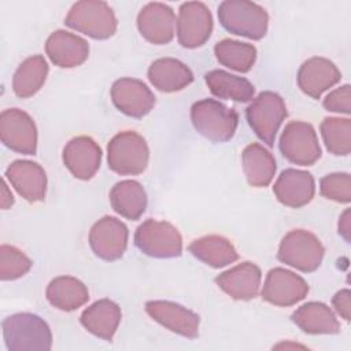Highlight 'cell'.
<instances>
[{"label": "cell", "instance_id": "1", "mask_svg": "<svg viewBox=\"0 0 351 351\" xmlns=\"http://www.w3.org/2000/svg\"><path fill=\"white\" fill-rule=\"evenodd\" d=\"M3 339L8 351H49L52 347L48 324L32 313H18L4 318Z\"/></svg>", "mask_w": 351, "mask_h": 351}, {"label": "cell", "instance_id": "2", "mask_svg": "<svg viewBox=\"0 0 351 351\" xmlns=\"http://www.w3.org/2000/svg\"><path fill=\"white\" fill-rule=\"evenodd\" d=\"M191 121L195 130L213 143L229 141L237 129L239 115L218 100L203 99L192 104Z\"/></svg>", "mask_w": 351, "mask_h": 351}, {"label": "cell", "instance_id": "3", "mask_svg": "<svg viewBox=\"0 0 351 351\" xmlns=\"http://www.w3.org/2000/svg\"><path fill=\"white\" fill-rule=\"evenodd\" d=\"M218 19L225 30L251 40L266 36L269 15L266 10L247 0H226L218 7Z\"/></svg>", "mask_w": 351, "mask_h": 351}, {"label": "cell", "instance_id": "4", "mask_svg": "<svg viewBox=\"0 0 351 351\" xmlns=\"http://www.w3.org/2000/svg\"><path fill=\"white\" fill-rule=\"evenodd\" d=\"M64 25L95 40H107L117 32L118 21L106 1L82 0L73 4Z\"/></svg>", "mask_w": 351, "mask_h": 351}, {"label": "cell", "instance_id": "5", "mask_svg": "<svg viewBox=\"0 0 351 351\" xmlns=\"http://www.w3.org/2000/svg\"><path fill=\"white\" fill-rule=\"evenodd\" d=\"M149 159V149L143 136L133 130L115 134L107 145L108 167L121 176L141 174Z\"/></svg>", "mask_w": 351, "mask_h": 351}, {"label": "cell", "instance_id": "6", "mask_svg": "<svg viewBox=\"0 0 351 351\" xmlns=\"http://www.w3.org/2000/svg\"><path fill=\"white\" fill-rule=\"evenodd\" d=\"M324 254L325 248L314 233L304 229H293L282 237L277 258L296 270L311 273L321 266Z\"/></svg>", "mask_w": 351, "mask_h": 351}, {"label": "cell", "instance_id": "7", "mask_svg": "<svg viewBox=\"0 0 351 351\" xmlns=\"http://www.w3.org/2000/svg\"><path fill=\"white\" fill-rule=\"evenodd\" d=\"M287 114L284 99L271 90L261 92L245 108L248 125L269 147H273L277 132Z\"/></svg>", "mask_w": 351, "mask_h": 351}, {"label": "cell", "instance_id": "8", "mask_svg": "<svg viewBox=\"0 0 351 351\" xmlns=\"http://www.w3.org/2000/svg\"><path fill=\"white\" fill-rule=\"evenodd\" d=\"M134 244L143 254L158 259L176 258L182 252L178 229L166 221H144L134 233Z\"/></svg>", "mask_w": 351, "mask_h": 351}, {"label": "cell", "instance_id": "9", "mask_svg": "<svg viewBox=\"0 0 351 351\" xmlns=\"http://www.w3.org/2000/svg\"><path fill=\"white\" fill-rule=\"evenodd\" d=\"M278 147L285 159L299 166H311L321 158L317 133L307 122H289L281 133Z\"/></svg>", "mask_w": 351, "mask_h": 351}, {"label": "cell", "instance_id": "10", "mask_svg": "<svg viewBox=\"0 0 351 351\" xmlns=\"http://www.w3.org/2000/svg\"><path fill=\"white\" fill-rule=\"evenodd\" d=\"M213 15L200 1H186L180 5L177 18V37L184 48L202 47L213 33Z\"/></svg>", "mask_w": 351, "mask_h": 351}, {"label": "cell", "instance_id": "11", "mask_svg": "<svg viewBox=\"0 0 351 351\" xmlns=\"http://www.w3.org/2000/svg\"><path fill=\"white\" fill-rule=\"evenodd\" d=\"M1 143L19 154L34 155L37 152V128L33 118L19 110L7 108L0 114Z\"/></svg>", "mask_w": 351, "mask_h": 351}, {"label": "cell", "instance_id": "12", "mask_svg": "<svg viewBox=\"0 0 351 351\" xmlns=\"http://www.w3.org/2000/svg\"><path fill=\"white\" fill-rule=\"evenodd\" d=\"M307 293L308 285L303 277L284 267H274L266 276L262 299L274 306L288 307L303 300Z\"/></svg>", "mask_w": 351, "mask_h": 351}, {"label": "cell", "instance_id": "13", "mask_svg": "<svg viewBox=\"0 0 351 351\" xmlns=\"http://www.w3.org/2000/svg\"><path fill=\"white\" fill-rule=\"evenodd\" d=\"M128 237L129 230L126 225L115 217L106 215L92 226L89 232V245L96 256L111 262L123 255Z\"/></svg>", "mask_w": 351, "mask_h": 351}, {"label": "cell", "instance_id": "14", "mask_svg": "<svg viewBox=\"0 0 351 351\" xmlns=\"http://www.w3.org/2000/svg\"><path fill=\"white\" fill-rule=\"evenodd\" d=\"M147 314L166 329L188 337L199 336L200 317L192 310L169 300H149L145 303Z\"/></svg>", "mask_w": 351, "mask_h": 351}, {"label": "cell", "instance_id": "15", "mask_svg": "<svg viewBox=\"0 0 351 351\" xmlns=\"http://www.w3.org/2000/svg\"><path fill=\"white\" fill-rule=\"evenodd\" d=\"M114 106L128 117L143 118L155 106V96L151 89L140 80L119 78L111 86Z\"/></svg>", "mask_w": 351, "mask_h": 351}, {"label": "cell", "instance_id": "16", "mask_svg": "<svg viewBox=\"0 0 351 351\" xmlns=\"http://www.w3.org/2000/svg\"><path fill=\"white\" fill-rule=\"evenodd\" d=\"M176 25V14L165 3H148L137 15V29L151 44H169L174 38Z\"/></svg>", "mask_w": 351, "mask_h": 351}, {"label": "cell", "instance_id": "17", "mask_svg": "<svg viewBox=\"0 0 351 351\" xmlns=\"http://www.w3.org/2000/svg\"><path fill=\"white\" fill-rule=\"evenodd\" d=\"M62 159L75 178L88 181L100 167L101 148L92 137L78 136L64 145Z\"/></svg>", "mask_w": 351, "mask_h": 351}, {"label": "cell", "instance_id": "18", "mask_svg": "<svg viewBox=\"0 0 351 351\" xmlns=\"http://www.w3.org/2000/svg\"><path fill=\"white\" fill-rule=\"evenodd\" d=\"M5 177L15 191L29 203L43 202L47 193V174L32 160H14L5 170Z\"/></svg>", "mask_w": 351, "mask_h": 351}, {"label": "cell", "instance_id": "19", "mask_svg": "<svg viewBox=\"0 0 351 351\" xmlns=\"http://www.w3.org/2000/svg\"><path fill=\"white\" fill-rule=\"evenodd\" d=\"M273 192L277 200L284 206L300 208L313 200L315 182L308 171L285 169L274 182Z\"/></svg>", "mask_w": 351, "mask_h": 351}, {"label": "cell", "instance_id": "20", "mask_svg": "<svg viewBox=\"0 0 351 351\" xmlns=\"http://www.w3.org/2000/svg\"><path fill=\"white\" fill-rule=\"evenodd\" d=\"M341 80V73L333 62L326 58L314 56L302 63L298 71V85L303 93L313 99L336 85Z\"/></svg>", "mask_w": 351, "mask_h": 351}, {"label": "cell", "instance_id": "21", "mask_svg": "<svg viewBox=\"0 0 351 351\" xmlns=\"http://www.w3.org/2000/svg\"><path fill=\"white\" fill-rule=\"evenodd\" d=\"M45 52L51 62L62 69L81 66L89 56V44L85 38L66 30H55L45 43Z\"/></svg>", "mask_w": 351, "mask_h": 351}, {"label": "cell", "instance_id": "22", "mask_svg": "<svg viewBox=\"0 0 351 351\" xmlns=\"http://www.w3.org/2000/svg\"><path fill=\"white\" fill-rule=\"evenodd\" d=\"M261 281V269L252 262L239 263L215 277L217 285L236 300H251L256 298Z\"/></svg>", "mask_w": 351, "mask_h": 351}, {"label": "cell", "instance_id": "23", "mask_svg": "<svg viewBox=\"0 0 351 351\" xmlns=\"http://www.w3.org/2000/svg\"><path fill=\"white\" fill-rule=\"evenodd\" d=\"M121 307L115 302L100 299L82 311L80 321L89 333L111 341L121 322Z\"/></svg>", "mask_w": 351, "mask_h": 351}, {"label": "cell", "instance_id": "24", "mask_svg": "<svg viewBox=\"0 0 351 351\" xmlns=\"http://www.w3.org/2000/svg\"><path fill=\"white\" fill-rule=\"evenodd\" d=\"M148 80L160 92L171 93L186 88L193 81L191 69L178 59L160 58L151 63Z\"/></svg>", "mask_w": 351, "mask_h": 351}, {"label": "cell", "instance_id": "25", "mask_svg": "<svg viewBox=\"0 0 351 351\" xmlns=\"http://www.w3.org/2000/svg\"><path fill=\"white\" fill-rule=\"evenodd\" d=\"M292 321L308 335H336L340 332L335 313L321 302L304 303L292 314Z\"/></svg>", "mask_w": 351, "mask_h": 351}, {"label": "cell", "instance_id": "26", "mask_svg": "<svg viewBox=\"0 0 351 351\" xmlns=\"http://www.w3.org/2000/svg\"><path fill=\"white\" fill-rule=\"evenodd\" d=\"M243 170L251 186L265 188L274 178L277 165L270 151L258 143L248 144L243 154Z\"/></svg>", "mask_w": 351, "mask_h": 351}, {"label": "cell", "instance_id": "27", "mask_svg": "<svg viewBox=\"0 0 351 351\" xmlns=\"http://www.w3.org/2000/svg\"><path fill=\"white\" fill-rule=\"evenodd\" d=\"M110 203L117 214L136 221L147 208V193L138 181L123 180L111 188Z\"/></svg>", "mask_w": 351, "mask_h": 351}, {"label": "cell", "instance_id": "28", "mask_svg": "<svg viewBox=\"0 0 351 351\" xmlns=\"http://www.w3.org/2000/svg\"><path fill=\"white\" fill-rule=\"evenodd\" d=\"M188 250L195 258L215 269L228 266L239 259V254L230 240L219 234L199 237L189 244Z\"/></svg>", "mask_w": 351, "mask_h": 351}, {"label": "cell", "instance_id": "29", "mask_svg": "<svg viewBox=\"0 0 351 351\" xmlns=\"http://www.w3.org/2000/svg\"><path fill=\"white\" fill-rule=\"evenodd\" d=\"M48 302L62 310L73 311L84 306L89 299V292L86 285L71 276H60L53 278L47 287Z\"/></svg>", "mask_w": 351, "mask_h": 351}, {"label": "cell", "instance_id": "30", "mask_svg": "<svg viewBox=\"0 0 351 351\" xmlns=\"http://www.w3.org/2000/svg\"><path fill=\"white\" fill-rule=\"evenodd\" d=\"M204 81L211 93L219 99L241 103L254 99L255 86L247 78L230 74L225 70H211L206 73Z\"/></svg>", "mask_w": 351, "mask_h": 351}, {"label": "cell", "instance_id": "31", "mask_svg": "<svg viewBox=\"0 0 351 351\" xmlns=\"http://www.w3.org/2000/svg\"><path fill=\"white\" fill-rule=\"evenodd\" d=\"M48 63L43 55L25 59L12 77V90L18 97L26 99L36 95L48 75Z\"/></svg>", "mask_w": 351, "mask_h": 351}, {"label": "cell", "instance_id": "32", "mask_svg": "<svg viewBox=\"0 0 351 351\" xmlns=\"http://www.w3.org/2000/svg\"><path fill=\"white\" fill-rule=\"evenodd\" d=\"M214 52L222 66L239 73L250 71L256 60V48L252 44L230 38L218 41L214 47Z\"/></svg>", "mask_w": 351, "mask_h": 351}, {"label": "cell", "instance_id": "33", "mask_svg": "<svg viewBox=\"0 0 351 351\" xmlns=\"http://www.w3.org/2000/svg\"><path fill=\"white\" fill-rule=\"evenodd\" d=\"M321 136L326 149L339 156L351 152V119L329 117L321 122Z\"/></svg>", "mask_w": 351, "mask_h": 351}, {"label": "cell", "instance_id": "34", "mask_svg": "<svg viewBox=\"0 0 351 351\" xmlns=\"http://www.w3.org/2000/svg\"><path fill=\"white\" fill-rule=\"evenodd\" d=\"M33 266L32 259L14 245L3 244L0 247V278L12 281L23 277Z\"/></svg>", "mask_w": 351, "mask_h": 351}, {"label": "cell", "instance_id": "35", "mask_svg": "<svg viewBox=\"0 0 351 351\" xmlns=\"http://www.w3.org/2000/svg\"><path fill=\"white\" fill-rule=\"evenodd\" d=\"M319 192L325 199L337 203L351 202V177L348 173H332L321 178Z\"/></svg>", "mask_w": 351, "mask_h": 351}, {"label": "cell", "instance_id": "36", "mask_svg": "<svg viewBox=\"0 0 351 351\" xmlns=\"http://www.w3.org/2000/svg\"><path fill=\"white\" fill-rule=\"evenodd\" d=\"M351 92L350 85L344 84L335 90H332L322 101V106L325 110L332 112H340V114H350L351 112Z\"/></svg>", "mask_w": 351, "mask_h": 351}, {"label": "cell", "instance_id": "37", "mask_svg": "<svg viewBox=\"0 0 351 351\" xmlns=\"http://www.w3.org/2000/svg\"><path fill=\"white\" fill-rule=\"evenodd\" d=\"M332 304L337 314L344 318L346 321H350L351 317V292L350 289H341L335 293L332 299Z\"/></svg>", "mask_w": 351, "mask_h": 351}, {"label": "cell", "instance_id": "38", "mask_svg": "<svg viewBox=\"0 0 351 351\" xmlns=\"http://www.w3.org/2000/svg\"><path fill=\"white\" fill-rule=\"evenodd\" d=\"M339 234L350 243L351 240V210L346 208L339 218Z\"/></svg>", "mask_w": 351, "mask_h": 351}, {"label": "cell", "instance_id": "39", "mask_svg": "<svg viewBox=\"0 0 351 351\" xmlns=\"http://www.w3.org/2000/svg\"><path fill=\"white\" fill-rule=\"evenodd\" d=\"M0 203H1L3 210H7L14 204V196L8 191V186H7L5 181H3V184H1V200H0Z\"/></svg>", "mask_w": 351, "mask_h": 351}]
</instances>
